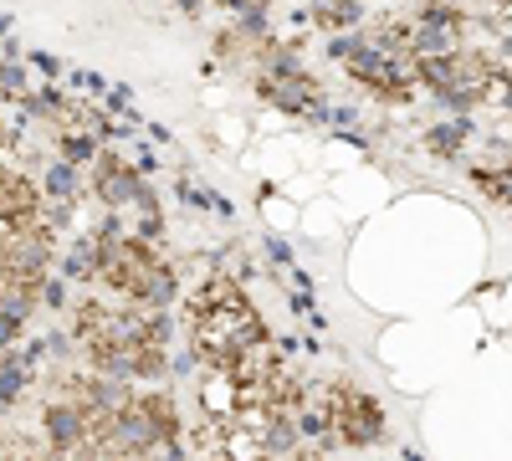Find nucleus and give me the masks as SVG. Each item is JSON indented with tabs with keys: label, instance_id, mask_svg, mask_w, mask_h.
<instances>
[{
	"label": "nucleus",
	"instance_id": "nucleus-1",
	"mask_svg": "<svg viewBox=\"0 0 512 461\" xmlns=\"http://www.w3.org/2000/svg\"><path fill=\"white\" fill-rule=\"evenodd\" d=\"M328 395H333V436H338V446H374L384 436V415L364 390L328 385Z\"/></svg>",
	"mask_w": 512,
	"mask_h": 461
},
{
	"label": "nucleus",
	"instance_id": "nucleus-2",
	"mask_svg": "<svg viewBox=\"0 0 512 461\" xmlns=\"http://www.w3.org/2000/svg\"><path fill=\"white\" fill-rule=\"evenodd\" d=\"M41 441H47V451H82V441H88V415H82V405H72L67 395H57L47 410H41Z\"/></svg>",
	"mask_w": 512,
	"mask_h": 461
},
{
	"label": "nucleus",
	"instance_id": "nucleus-3",
	"mask_svg": "<svg viewBox=\"0 0 512 461\" xmlns=\"http://www.w3.org/2000/svg\"><path fill=\"white\" fill-rule=\"evenodd\" d=\"M93 185H98V200H103V205H134L139 190H144V175L134 170V164H123L118 154H98Z\"/></svg>",
	"mask_w": 512,
	"mask_h": 461
},
{
	"label": "nucleus",
	"instance_id": "nucleus-4",
	"mask_svg": "<svg viewBox=\"0 0 512 461\" xmlns=\"http://www.w3.org/2000/svg\"><path fill=\"white\" fill-rule=\"evenodd\" d=\"M31 390V364L11 349H0V410H11Z\"/></svg>",
	"mask_w": 512,
	"mask_h": 461
},
{
	"label": "nucleus",
	"instance_id": "nucleus-5",
	"mask_svg": "<svg viewBox=\"0 0 512 461\" xmlns=\"http://www.w3.org/2000/svg\"><path fill=\"white\" fill-rule=\"evenodd\" d=\"M41 190H47L52 200H72L77 195V164L72 159H57L52 170H47V180H41Z\"/></svg>",
	"mask_w": 512,
	"mask_h": 461
},
{
	"label": "nucleus",
	"instance_id": "nucleus-6",
	"mask_svg": "<svg viewBox=\"0 0 512 461\" xmlns=\"http://www.w3.org/2000/svg\"><path fill=\"white\" fill-rule=\"evenodd\" d=\"M57 154L72 159V164H88L93 159V134L88 129H62L57 134Z\"/></svg>",
	"mask_w": 512,
	"mask_h": 461
},
{
	"label": "nucleus",
	"instance_id": "nucleus-7",
	"mask_svg": "<svg viewBox=\"0 0 512 461\" xmlns=\"http://www.w3.org/2000/svg\"><path fill=\"white\" fill-rule=\"evenodd\" d=\"M466 134H472V123H461V118H456V123H441V129L425 134V144H431V154H456Z\"/></svg>",
	"mask_w": 512,
	"mask_h": 461
},
{
	"label": "nucleus",
	"instance_id": "nucleus-8",
	"mask_svg": "<svg viewBox=\"0 0 512 461\" xmlns=\"http://www.w3.org/2000/svg\"><path fill=\"white\" fill-rule=\"evenodd\" d=\"M318 21H328V26H354V21H359V0H323Z\"/></svg>",
	"mask_w": 512,
	"mask_h": 461
},
{
	"label": "nucleus",
	"instance_id": "nucleus-9",
	"mask_svg": "<svg viewBox=\"0 0 512 461\" xmlns=\"http://www.w3.org/2000/svg\"><path fill=\"white\" fill-rule=\"evenodd\" d=\"M0 93H6V98H21L26 93V72L16 62H0Z\"/></svg>",
	"mask_w": 512,
	"mask_h": 461
},
{
	"label": "nucleus",
	"instance_id": "nucleus-10",
	"mask_svg": "<svg viewBox=\"0 0 512 461\" xmlns=\"http://www.w3.org/2000/svg\"><path fill=\"white\" fill-rule=\"evenodd\" d=\"M21 328H26V318H16V313L0 308V349H16V344H21Z\"/></svg>",
	"mask_w": 512,
	"mask_h": 461
},
{
	"label": "nucleus",
	"instance_id": "nucleus-11",
	"mask_svg": "<svg viewBox=\"0 0 512 461\" xmlns=\"http://www.w3.org/2000/svg\"><path fill=\"white\" fill-rule=\"evenodd\" d=\"M41 303L47 308H67V277L57 282V277H41Z\"/></svg>",
	"mask_w": 512,
	"mask_h": 461
},
{
	"label": "nucleus",
	"instance_id": "nucleus-12",
	"mask_svg": "<svg viewBox=\"0 0 512 461\" xmlns=\"http://www.w3.org/2000/svg\"><path fill=\"white\" fill-rule=\"evenodd\" d=\"M47 354L67 359V354H72V339H67V333H52V339H47Z\"/></svg>",
	"mask_w": 512,
	"mask_h": 461
},
{
	"label": "nucleus",
	"instance_id": "nucleus-13",
	"mask_svg": "<svg viewBox=\"0 0 512 461\" xmlns=\"http://www.w3.org/2000/svg\"><path fill=\"white\" fill-rule=\"evenodd\" d=\"M11 144H16V129H6V123H0V154H6Z\"/></svg>",
	"mask_w": 512,
	"mask_h": 461
}]
</instances>
